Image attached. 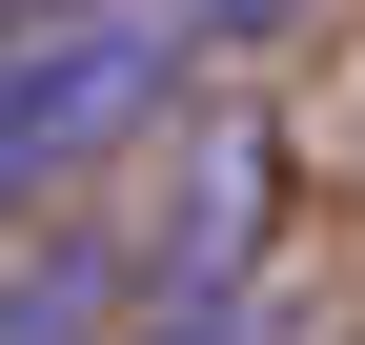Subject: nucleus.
Instances as JSON below:
<instances>
[{
	"label": "nucleus",
	"mask_w": 365,
	"mask_h": 345,
	"mask_svg": "<svg viewBox=\"0 0 365 345\" xmlns=\"http://www.w3.org/2000/svg\"><path fill=\"white\" fill-rule=\"evenodd\" d=\"M264 244H284V122L203 102L182 122V183H163V244H143V325H244Z\"/></svg>",
	"instance_id": "nucleus-1"
},
{
	"label": "nucleus",
	"mask_w": 365,
	"mask_h": 345,
	"mask_svg": "<svg viewBox=\"0 0 365 345\" xmlns=\"http://www.w3.org/2000/svg\"><path fill=\"white\" fill-rule=\"evenodd\" d=\"M21 81H41V143H61V183H81L102 143H143V122H163L182 41H163V0H81V21H41V41H21Z\"/></svg>",
	"instance_id": "nucleus-2"
},
{
	"label": "nucleus",
	"mask_w": 365,
	"mask_h": 345,
	"mask_svg": "<svg viewBox=\"0 0 365 345\" xmlns=\"http://www.w3.org/2000/svg\"><path fill=\"white\" fill-rule=\"evenodd\" d=\"M143 325V244L122 224H21L0 244V345H122Z\"/></svg>",
	"instance_id": "nucleus-3"
},
{
	"label": "nucleus",
	"mask_w": 365,
	"mask_h": 345,
	"mask_svg": "<svg viewBox=\"0 0 365 345\" xmlns=\"http://www.w3.org/2000/svg\"><path fill=\"white\" fill-rule=\"evenodd\" d=\"M41 183H61V143H41V81H21V41H0V244L41 224Z\"/></svg>",
	"instance_id": "nucleus-4"
},
{
	"label": "nucleus",
	"mask_w": 365,
	"mask_h": 345,
	"mask_svg": "<svg viewBox=\"0 0 365 345\" xmlns=\"http://www.w3.org/2000/svg\"><path fill=\"white\" fill-rule=\"evenodd\" d=\"M304 21V0H163V41H182V61H244V41H284Z\"/></svg>",
	"instance_id": "nucleus-5"
},
{
	"label": "nucleus",
	"mask_w": 365,
	"mask_h": 345,
	"mask_svg": "<svg viewBox=\"0 0 365 345\" xmlns=\"http://www.w3.org/2000/svg\"><path fill=\"white\" fill-rule=\"evenodd\" d=\"M122 345H264V325H122Z\"/></svg>",
	"instance_id": "nucleus-6"
},
{
	"label": "nucleus",
	"mask_w": 365,
	"mask_h": 345,
	"mask_svg": "<svg viewBox=\"0 0 365 345\" xmlns=\"http://www.w3.org/2000/svg\"><path fill=\"white\" fill-rule=\"evenodd\" d=\"M41 21H81V0H0V41H41Z\"/></svg>",
	"instance_id": "nucleus-7"
}]
</instances>
